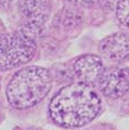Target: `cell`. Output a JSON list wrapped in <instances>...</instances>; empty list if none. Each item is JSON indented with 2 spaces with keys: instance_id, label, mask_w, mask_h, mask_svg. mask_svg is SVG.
I'll return each instance as SVG.
<instances>
[{
  "instance_id": "30bf717a",
  "label": "cell",
  "mask_w": 129,
  "mask_h": 130,
  "mask_svg": "<svg viewBox=\"0 0 129 130\" xmlns=\"http://www.w3.org/2000/svg\"><path fill=\"white\" fill-rule=\"evenodd\" d=\"M120 68V70L123 71V73L125 75V78H126V80L128 82V85H129V55L127 57H125V58L120 61V63H119V66H118ZM124 103H125V105H126L127 107H129V93H128V95H126L124 97Z\"/></svg>"
},
{
  "instance_id": "9c48e42d",
  "label": "cell",
  "mask_w": 129,
  "mask_h": 130,
  "mask_svg": "<svg viewBox=\"0 0 129 130\" xmlns=\"http://www.w3.org/2000/svg\"><path fill=\"white\" fill-rule=\"evenodd\" d=\"M116 15L123 26L129 27V0H120L116 8Z\"/></svg>"
},
{
  "instance_id": "7a4b0ae2",
  "label": "cell",
  "mask_w": 129,
  "mask_h": 130,
  "mask_svg": "<svg viewBox=\"0 0 129 130\" xmlns=\"http://www.w3.org/2000/svg\"><path fill=\"white\" fill-rule=\"evenodd\" d=\"M52 75L45 68L30 66L13 74L7 86V100L13 108L27 109L39 104L52 88Z\"/></svg>"
},
{
  "instance_id": "4fadbf2b",
  "label": "cell",
  "mask_w": 129,
  "mask_h": 130,
  "mask_svg": "<svg viewBox=\"0 0 129 130\" xmlns=\"http://www.w3.org/2000/svg\"><path fill=\"white\" fill-rule=\"evenodd\" d=\"M27 130H41V129H38V128H30V129H27Z\"/></svg>"
},
{
  "instance_id": "ba28073f",
  "label": "cell",
  "mask_w": 129,
  "mask_h": 130,
  "mask_svg": "<svg viewBox=\"0 0 129 130\" xmlns=\"http://www.w3.org/2000/svg\"><path fill=\"white\" fill-rule=\"evenodd\" d=\"M81 21L80 14L73 11L72 9L66 8L61 10L58 14L56 15L55 19V24L60 28L63 30H69V28L76 26L78 23Z\"/></svg>"
},
{
  "instance_id": "8992f818",
  "label": "cell",
  "mask_w": 129,
  "mask_h": 130,
  "mask_svg": "<svg viewBox=\"0 0 129 130\" xmlns=\"http://www.w3.org/2000/svg\"><path fill=\"white\" fill-rule=\"evenodd\" d=\"M20 13L24 24L42 28L51 14L49 0H21Z\"/></svg>"
},
{
  "instance_id": "52a82bcc",
  "label": "cell",
  "mask_w": 129,
  "mask_h": 130,
  "mask_svg": "<svg viewBox=\"0 0 129 130\" xmlns=\"http://www.w3.org/2000/svg\"><path fill=\"white\" fill-rule=\"evenodd\" d=\"M100 52L108 60L121 61L129 55V35L119 32L107 36L100 44Z\"/></svg>"
},
{
  "instance_id": "277c9868",
  "label": "cell",
  "mask_w": 129,
  "mask_h": 130,
  "mask_svg": "<svg viewBox=\"0 0 129 130\" xmlns=\"http://www.w3.org/2000/svg\"><path fill=\"white\" fill-rule=\"evenodd\" d=\"M100 91L108 99H121L128 95L129 85L119 67L106 69L99 81Z\"/></svg>"
},
{
  "instance_id": "6da1fadb",
  "label": "cell",
  "mask_w": 129,
  "mask_h": 130,
  "mask_svg": "<svg viewBox=\"0 0 129 130\" xmlns=\"http://www.w3.org/2000/svg\"><path fill=\"white\" fill-rule=\"evenodd\" d=\"M48 110L52 120L60 127L80 128L99 115L101 99L91 85L72 83L56 93Z\"/></svg>"
},
{
  "instance_id": "8fae6325",
  "label": "cell",
  "mask_w": 129,
  "mask_h": 130,
  "mask_svg": "<svg viewBox=\"0 0 129 130\" xmlns=\"http://www.w3.org/2000/svg\"><path fill=\"white\" fill-rule=\"evenodd\" d=\"M98 1L100 3V6H101L104 10L113 11V10H115L117 8L120 0H98Z\"/></svg>"
},
{
  "instance_id": "5b68a950",
  "label": "cell",
  "mask_w": 129,
  "mask_h": 130,
  "mask_svg": "<svg viewBox=\"0 0 129 130\" xmlns=\"http://www.w3.org/2000/svg\"><path fill=\"white\" fill-rule=\"evenodd\" d=\"M73 70L81 83L88 85L99 84L102 74L105 71L102 59L96 55H84L76 60Z\"/></svg>"
},
{
  "instance_id": "3957f363",
  "label": "cell",
  "mask_w": 129,
  "mask_h": 130,
  "mask_svg": "<svg viewBox=\"0 0 129 130\" xmlns=\"http://www.w3.org/2000/svg\"><path fill=\"white\" fill-rule=\"evenodd\" d=\"M42 28L23 24L9 34H0V70H10L28 62L35 55Z\"/></svg>"
},
{
  "instance_id": "7c38bea8",
  "label": "cell",
  "mask_w": 129,
  "mask_h": 130,
  "mask_svg": "<svg viewBox=\"0 0 129 130\" xmlns=\"http://www.w3.org/2000/svg\"><path fill=\"white\" fill-rule=\"evenodd\" d=\"M64 1H68L72 5L76 6H82V7H91L94 3L98 1V0H64Z\"/></svg>"
}]
</instances>
